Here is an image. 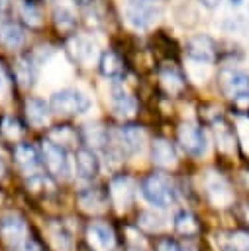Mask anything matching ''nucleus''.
<instances>
[{
    "label": "nucleus",
    "instance_id": "4c0bfd02",
    "mask_svg": "<svg viewBox=\"0 0 249 251\" xmlns=\"http://www.w3.org/2000/svg\"><path fill=\"white\" fill-rule=\"evenodd\" d=\"M6 6H8V0H0V14L6 10Z\"/></svg>",
    "mask_w": 249,
    "mask_h": 251
},
{
    "label": "nucleus",
    "instance_id": "1a4fd4ad",
    "mask_svg": "<svg viewBox=\"0 0 249 251\" xmlns=\"http://www.w3.org/2000/svg\"><path fill=\"white\" fill-rule=\"evenodd\" d=\"M114 139L118 143V149L122 153H127V155H135L137 151H141L143 147V139H145V133L139 126H133V124H127V126H120L114 133Z\"/></svg>",
    "mask_w": 249,
    "mask_h": 251
},
{
    "label": "nucleus",
    "instance_id": "a878e982",
    "mask_svg": "<svg viewBox=\"0 0 249 251\" xmlns=\"http://www.w3.org/2000/svg\"><path fill=\"white\" fill-rule=\"evenodd\" d=\"M174 229H176V233H180L184 237H192L200 231V224L192 212L182 210L174 216Z\"/></svg>",
    "mask_w": 249,
    "mask_h": 251
},
{
    "label": "nucleus",
    "instance_id": "5701e85b",
    "mask_svg": "<svg viewBox=\"0 0 249 251\" xmlns=\"http://www.w3.org/2000/svg\"><path fill=\"white\" fill-rule=\"evenodd\" d=\"M78 204H80V208H82L84 212L98 214V212H104V210H106L108 196H104L100 190L86 188L84 192H80V196H78Z\"/></svg>",
    "mask_w": 249,
    "mask_h": 251
},
{
    "label": "nucleus",
    "instance_id": "9b49d317",
    "mask_svg": "<svg viewBox=\"0 0 249 251\" xmlns=\"http://www.w3.org/2000/svg\"><path fill=\"white\" fill-rule=\"evenodd\" d=\"M110 106H112V112L118 118H131L137 112L135 96L127 88H124L122 84H112V88H110Z\"/></svg>",
    "mask_w": 249,
    "mask_h": 251
},
{
    "label": "nucleus",
    "instance_id": "c9c22d12",
    "mask_svg": "<svg viewBox=\"0 0 249 251\" xmlns=\"http://www.w3.org/2000/svg\"><path fill=\"white\" fill-rule=\"evenodd\" d=\"M6 176V163H4V159L0 157V180Z\"/></svg>",
    "mask_w": 249,
    "mask_h": 251
},
{
    "label": "nucleus",
    "instance_id": "ea45409f",
    "mask_svg": "<svg viewBox=\"0 0 249 251\" xmlns=\"http://www.w3.org/2000/svg\"><path fill=\"white\" fill-rule=\"evenodd\" d=\"M243 0H231V6H239Z\"/></svg>",
    "mask_w": 249,
    "mask_h": 251
},
{
    "label": "nucleus",
    "instance_id": "2eb2a0df",
    "mask_svg": "<svg viewBox=\"0 0 249 251\" xmlns=\"http://www.w3.org/2000/svg\"><path fill=\"white\" fill-rule=\"evenodd\" d=\"M151 159L157 167H163V169H171L176 165V149L174 145L165 139V137H157L151 145Z\"/></svg>",
    "mask_w": 249,
    "mask_h": 251
},
{
    "label": "nucleus",
    "instance_id": "c85d7f7f",
    "mask_svg": "<svg viewBox=\"0 0 249 251\" xmlns=\"http://www.w3.org/2000/svg\"><path fill=\"white\" fill-rule=\"evenodd\" d=\"M137 226L141 229L153 233V231H159L163 227V218L159 214H155V212H141L139 218H137Z\"/></svg>",
    "mask_w": 249,
    "mask_h": 251
},
{
    "label": "nucleus",
    "instance_id": "0eeeda50",
    "mask_svg": "<svg viewBox=\"0 0 249 251\" xmlns=\"http://www.w3.org/2000/svg\"><path fill=\"white\" fill-rule=\"evenodd\" d=\"M222 90L231 100H247L249 98V75L239 69H225L220 75Z\"/></svg>",
    "mask_w": 249,
    "mask_h": 251
},
{
    "label": "nucleus",
    "instance_id": "7c9ffc66",
    "mask_svg": "<svg viewBox=\"0 0 249 251\" xmlns=\"http://www.w3.org/2000/svg\"><path fill=\"white\" fill-rule=\"evenodd\" d=\"M55 135H59V139H53V141H57V143H61V145L65 147L67 143H71V141H73L75 131H73L71 127H67V126H61V129H53V131H51L49 139H51V137H55Z\"/></svg>",
    "mask_w": 249,
    "mask_h": 251
},
{
    "label": "nucleus",
    "instance_id": "e433bc0d",
    "mask_svg": "<svg viewBox=\"0 0 249 251\" xmlns=\"http://www.w3.org/2000/svg\"><path fill=\"white\" fill-rule=\"evenodd\" d=\"M178 251H196V247L194 245H182V247H178Z\"/></svg>",
    "mask_w": 249,
    "mask_h": 251
},
{
    "label": "nucleus",
    "instance_id": "72a5a7b5",
    "mask_svg": "<svg viewBox=\"0 0 249 251\" xmlns=\"http://www.w3.org/2000/svg\"><path fill=\"white\" fill-rule=\"evenodd\" d=\"M20 249H22V251H41V247L37 245V241L31 239V237H27V239L20 245Z\"/></svg>",
    "mask_w": 249,
    "mask_h": 251
},
{
    "label": "nucleus",
    "instance_id": "bb28decb",
    "mask_svg": "<svg viewBox=\"0 0 249 251\" xmlns=\"http://www.w3.org/2000/svg\"><path fill=\"white\" fill-rule=\"evenodd\" d=\"M20 16H22V20H24L29 27L41 25V12H39V8H37L33 2L22 0V2H20Z\"/></svg>",
    "mask_w": 249,
    "mask_h": 251
},
{
    "label": "nucleus",
    "instance_id": "f03ea898",
    "mask_svg": "<svg viewBox=\"0 0 249 251\" xmlns=\"http://www.w3.org/2000/svg\"><path fill=\"white\" fill-rule=\"evenodd\" d=\"M141 196L151 204V206H171L176 200V190L174 184L171 182L169 176L161 175V173H151L141 180Z\"/></svg>",
    "mask_w": 249,
    "mask_h": 251
},
{
    "label": "nucleus",
    "instance_id": "a211bd4d",
    "mask_svg": "<svg viewBox=\"0 0 249 251\" xmlns=\"http://www.w3.org/2000/svg\"><path fill=\"white\" fill-rule=\"evenodd\" d=\"M49 110H51L49 104H45V100H41V98L31 96L25 100V118L33 127H41L47 124Z\"/></svg>",
    "mask_w": 249,
    "mask_h": 251
},
{
    "label": "nucleus",
    "instance_id": "f704fd0d",
    "mask_svg": "<svg viewBox=\"0 0 249 251\" xmlns=\"http://www.w3.org/2000/svg\"><path fill=\"white\" fill-rule=\"evenodd\" d=\"M206 8H218L220 4H222V0H200Z\"/></svg>",
    "mask_w": 249,
    "mask_h": 251
},
{
    "label": "nucleus",
    "instance_id": "412c9836",
    "mask_svg": "<svg viewBox=\"0 0 249 251\" xmlns=\"http://www.w3.org/2000/svg\"><path fill=\"white\" fill-rule=\"evenodd\" d=\"M47 235H49V243L55 251H71L73 249V237L63 224H59V222L49 224Z\"/></svg>",
    "mask_w": 249,
    "mask_h": 251
},
{
    "label": "nucleus",
    "instance_id": "6ab92c4d",
    "mask_svg": "<svg viewBox=\"0 0 249 251\" xmlns=\"http://www.w3.org/2000/svg\"><path fill=\"white\" fill-rule=\"evenodd\" d=\"M82 139L84 143H88L92 149H108L110 147V133L106 131V127H102L100 124H86L82 127Z\"/></svg>",
    "mask_w": 249,
    "mask_h": 251
},
{
    "label": "nucleus",
    "instance_id": "6e6552de",
    "mask_svg": "<svg viewBox=\"0 0 249 251\" xmlns=\"http://www.w3.org/2000/svg\"><path fill=\"white\" fill-rule=\"evenodd\" d=\"M133 196H135V184L129 176H116L112 178L110 186H108V198H110V204L118 210V212H124L131 206L133 202Z\"/></svg>",
    "mask_w": 249,
    "mask_h": 251
},
{
    "label": "nucleus",
    "instance_id": "7ed1b4c3",
    "mask_svg": "<svg viewBox=\"0 0 249 251\" xmlns=\"http://www.w3.org/2000/svg\"><path fill=\"white\" fill-rule=\"evenodd\" d=\"M90 106V100L84 92L76 88H63L51 94L49 98V108L57 116H76L86 112Z\"/></svg>",
    "mask_w": 249,
    "mask_h": 251
},
{
    "label": "nucleus",
    "instance_id": "f257e3e1",
    "mask_svg": "<svg viewBox=\"0 0 249 251\" xmlns=\"http://www.w3.org/2000/svg\"><path fill=\"white\" fill-rule=\"evenodd\" d=\"M163 14L159 0H127L124 4V18L129 27L143 31L153 27Z\"/></svg>",
    "mask_w": 249,
    "mask_h": 251
},
{
    "label": "nucleus",
    "instance_id": "f8f14e48",
    "mask_svg": "<svg viewBox=\"0 0 249 251\" xmlns=\"http://www.w3.org/2000/svg\"><path fill=\"white\" fill-rule=\"evenodd\" d=\"M86 241L94 251H110L116 245V233L106 222H92L86 227Z\"/></svg>",
    "mask_w": 249,
    "mask_h": 251
},
{
    "label": "nucleus",
    "instance_id": "4468645a",
    "mask_svg": "<svg viewBox=\"0 0 249 251\" xmlns=\"http://www.w3.org/2000/svg\"><path fill=\"white\" fill-rule=\"evenodd\" d=\"M186 55L196 63H212L216 57V45L208 35H192L186 41Z\"/></svg>",
    "mask_w": 249,
    "mask_h": 251
},
{
    "label": "nucleus",
    "instance_id": "393cba45",
    "mask_svg": "<svg viewBox=\"0 0 249 251\" xmlns=\"http://www.w3.org/2000/svg\"><path fill=\"white\" fill-rule=\"evenodd\" d=\"M14 73H16V80L22 88L33 86V82H35V65H33L31 59H27V57L18 59L16 65H14Z\"/></svg>",
    "mask_w": 249,
    "mask_h": 251
},
{
    "label": "nucleus",
    "instance_id": "4be33fe9",
    "mask_svg": "<svg viewBox=\"0 0 249 251\" xmlns=\"http://www.w3.org/2000/svg\"><path fill=\"white\" fill-rule=\"evenodd\" d=\"M100 73L106 76V78H112V80H118V78H122V75H124V63H122V59H120V55L118 53H114V51H104L102 55H100Z\"/></svg>",
    "mask_w": 249,
    "mask_h": 251
},
{
    "label": "nucleus",
    "instance_id": "20e7f679",
    "mask_svg": "<svg viewBox=\"0 0 249 251\" xmlns=\"http://www.w3.org/2000/svg\"><path fill=\"white\" fill-rule=\"evenodd\" d=\"M41 159L43 165L47 167L49 175L55 178H67L69 175V159H67V149L53 141V139H43L41 141Z\"/></svg>",
    "mask_w": 249,
    "mask_h": 251
},
{
    "label": "nucleus",
    "instance_id": "423d86ee",
    "mask_svg": "<svg viewBox=\"0 0 249 251\" xmlns=\"http://www.w3.org/2000/svg\"><path fill=\"white\" fill-rule=\"evenodd\" d=\"M0 235L2 239L12 245V247H20L27 237V224L24 220L22 214L18 212H6L2 218H0Z\"/></svg>",
    "mask_w": 249,
    "mask_h": 251
},
{
    "label": "nucleus",
    "instance_id": "58836bf2",
    "mask_svg": "<svg viewBox=\"0 0 249 251\" xmlns=\"http://www.w3.org/2000/svg\"><path fill=\"white\" fill-rule=\"evenodd\" d=\"M73 2H75V4H80V6H84V4H88L90 0H73Z\"/></svg>",
    "mask_w": 249,
    "mask_h": 251
},
{
    "label": "nucleus",
    "instance_id": "39448f33",
    "mask_svg": "<svg viewBox=\"0 0 249 251\" xmlns=\"http://www.w3.org/2000/svg\"><path fill=\"white\" fill-rule=\"evenodd\" d=\"M178 143L192 157H202L206 153V149H208L206 133L194 122H182L180 124V127H178Z\"/></svg>",
    "mask_w": 249,
    "mask_h": 251
},
{
    "label": "nucleus",
    "instance_id": "2f4dec72",
    "mask_svg": "<svg viewBox=\"0 0 249 251\" xmlns=\"http://www.w3.org/2000/svg\"><path fill=\"white\" fill-rule=\"evenodd\" d=\"M155 251H178V243L174 239H171V237H165V239H161L157 243Z\"/></svg>",
    "mask_w": 249,
    "mask_h": 251
},
{
    "label": "nucleus",
    "instance_id": "9d476101",
    "mask_svg": "<svg viewBox=\"0 0 249 251\" xmlns=\"http://www.w3.org/2000/svg\"><path fill=\"white\" fill-rule=\"evenodd\" d=\"M67 51H69V55H71L76 63H80V65H84V67L92 65V63L96 61V57H98L96 43H94L90 37H86V35H73V37L67 41Z\"/></svg>",
    "mask_w": 249,
    "mask_h": 251
},
{
    "label": "nucleus",
    "instance_id": "a19ab883",
    "mask_svg": "<svg viewBox=\"0 0 249 251\" xmlns=\"http://www.w3.org/2000/svg\"><path fill=\"white\" fill-rule=\"evenodd\" d=\"M247 251H249V247H247Z\"/></svg>",
    "mask_w": 249,
    "mask_h": 251
},
{
    "label": "nucleus",
    "instance_id": "dca6fc26",
    "mask_svg": "<svg viewBox=\"0 0 249 251\" xmlns=\"http://www.w3.org/2000/svg\"><path fill=\"white\" fill-rule=\"evenodd\" d=\"M159 80H161V86L165 88V92L171 96L178 94L184 88V76L173 63H163V67L159 69Z\"/></svg>",
    "mask_w": 249,
    "mask_h": 251
},
{
    "label": "nucleus",
    "instance_id": "473e14b6",
    "mask_svg": "<svg viewBox=\"0 0 249 251\" xmlns=\"http://www.w3.org/2000/svg\"><path fill=\"white\" fill-rule=\"evenodd\" d=\"M8 84H10V80H8L6 69H4L2 63H0V96H4V94L8 92Z\"/></svg>",
    "mask_w": 249,
    "mask_h": 251
},
{
    "label": "nucleus",
    "instance_id": "f3484780",
    "mask_svg": "<svg viewBox=\"0 0 249 251\" xmlns=\"http://www.w3.org/2000/svg\"><path fill=\"white\" fill-rule=\"evenodd\" d=\"M75 169L80 178H94L98 173V159L92 149H78L75 153Z\"/></svg>",
    "mask_w": 249,
    "mask_h": 251
},
{
    "label": "nucleus",
    "instance_id": "ddd939ff",
    "mask_svg": "<svg viewBox=\"0 0 249 251\" xmlns=\"http://www.w3.org/2000/svg\"><path fill=\"white\" fill-rule=\"evenodd\" d=\"M14 159L18 163V167L25 175H31V176H37L39 175V167H41L43 159H41L39 151L31 143H18L14 147Z\"/></svg>",
    "mask_w": 249,
    "mask_h": 251
},
{
    "label": "nucleus",
    "instance_id": "b1692460",
    "mask_svg": "<svg viewBox=\"0 0 249 251\" xmlns=\"http://www.w3.org/2000/svg\"><path fill=\"white\" fill-rule=\"evenodd\" d=\"M24 29L16 22H4L0 25V43L8 49H18L24 43Z\"/></svg>",
    "mask_w": 249,
    "mask_h": 251
},
{
    "label": "nucleus",
    "instance_id": "aec40b11",
    "mask_svg": "<svg viewBox=\"0 0 249 251\" xmlns=\"http://www.w3.org/2000/svg\"><path fill=\"white\" fill-rule=\"evenodd\" d=\"M206 192H208L210 200H212L216 206H220V208H224V206H227V204L231 202L229 186H227V182H225L222 176H218V175H216L214 178L206 180Z\"/></svg>",
    "mask_w": 249,
    "mask_h": 251
},
{
    "label": "nucleus",
    "instance_id": "cd10ccee",
    "mask_svg": "<svg viewBox=\"0 0 249 251\" xmlns=\"http://www.w3.org/2000/svg\"><path fill=\"white\" fill-rule=\"evenodd\" d=\"M53 18H55V24H57V27L61 31H71L75 27V24H76L75 14L67 6H57L55 12H53Z\"/></svg>",
    "mask_w": 249,
    "mask_h": 251
},
{
    "label": "nucleus",
    "instance_id": "c756f323",
    "mask_svg": "<svg viewBox=\"0 0 249 251\" xmlns=\"http://www.w3.org/2000/svg\"><path fill=\"white\" fill-rule=\"evenodd\" d=\"M0 131L4 133L6 139L16 141V139H20V135H22V124L18 122V118H14V116H6V118H2Z\"/></svg>",
    "mask_w": 249,
    "mask_h": 251
}]
</instances>
